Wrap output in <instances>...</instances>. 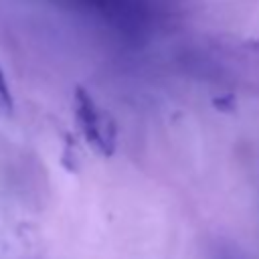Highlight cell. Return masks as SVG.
<instances>
[{"mask_svg":"<svg viewBox=\"0 0 259 259\" xmlns=\"http://www.w3.org/2000/svg\"><path fill=\"white\" fill-rule=\"evenodd\" d=\"M75 121L85 142L101 156H111L117 142V132L113 119L97 107L91 93L83 87H75Z\"/></svg>","mask_w":259,"mask_h":259,"instance_id":"1","label":"cell"},{"mask_svg":"<svg viewBox=\"0 0 259 259\" xmlns=\"http://www.w3.org/2000/svg\"><path fill=\"white\" fill-rule=\"evenodd\" d=\"M14 109V101H12V93L8 87V81L4 77V71L0 69V115H10Z\"/></svg>","mask_w":259,"mask_h":259,"instance_id":"2","label":"cell"}]
</instances>
